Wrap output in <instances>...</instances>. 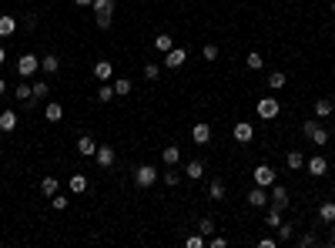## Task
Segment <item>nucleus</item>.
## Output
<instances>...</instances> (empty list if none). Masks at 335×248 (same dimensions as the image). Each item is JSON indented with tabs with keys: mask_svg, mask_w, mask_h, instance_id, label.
<instances>
[{
	"mask_svg": "<svg viewBox=\"0 0 335 248\" xmlns=\"http://www.w3.org/2000/svg\"><path fill=\"white\" fill-rule=\"evenodd\" d=\"M47 94H50V84L47 80H37V84H34V101H44Z\"/></svg>",
	"mask_w": 335,
	"mask_h": 248,
	"instance_id": "obj_32",
	"label": "nucleus"
},
{
	"mask_svg": "<svg viewBox=\"0 0 335 248\" xmlns=\"http://www.w3.org/2000/svg\"><path fill=\"white\" fill-rule=\"evenodd\" d=\"M44 118H47V121H50V124H57V121L64 118V107L57 104V101H50V104H47V107H44Z\"/></svg>",
	"mask_w": 335,
	"mask_h": 248,
	"instance_id": "obj_21",
	"label": "nucleus"
},
{
	"mask_svg": "<svg viewBox=\"0 0 335 248\" xmlns=\"http://www.w3.org/2000/svg\"><path fill=\"white\" fill-rule=\"evenodd\" d=\"M305 168H309L312 178H322V175H328V158H325V154H315V158L305 161Z\"/></svg>",
	"mask_w": 335,
	"mask_h": 248,
	"instance_id": "obj_5",
	"label": "nucleus"
},
{
	"mask_svg": "<svg viewBox=\"0 0 335 248\" xmlns=\"http://www.w3.org/2000/svg\"><path fill=\"white\" fill-rule=\"evenodd\" d=\"M315 128H319V118H309V121L302 124V134H305V137H312V131H315Z\"/></svg>",
	"mask_w": 335,
	"mask_h": 248,
	"instance_id": "obj_43",
	"label": "nucleus"
},
{
	"mask_svg": "<svg viewBox=\"0 0 335 248\" xmlns=\"http://www.w3.org/2000/svg\"><path fill=\"white\" fill-rule=\"evenodd\" d=\"M154 181H158V168H151V164L134 168V184H137V188H151Z\"/></svg>",
	"mask_w": 335,
	"mask_h": 248,
	"instance_id": "obj_1",
	"label": "nucleus"
},
{
	"mask_svg": "<svg viewBox=\"0 0 335 248\" xmlns=\"http://www.w3.org/2000/svg\"><path fill=\"white\" fill-rule=\"evenodd\" d=\"M268 201H271V208H278V211H285L288 208V191H285V184H271V195H268Z\"/></svg>",
	"mask_w": 335,
	"mask_h": 248,
	"instance_id": "obj_4",
	"label": "nucleus"
},
{
	"mask_svg": "<svg viewBox=\"0 0 335 248\" xmlns=\"http://www.w3.org/2000/svg\"><path fill=\"white\" fill-rule=\"evenodd\" d=\"M50 205H54L57 211H64V208H67V198H61V191H57L54 198H50Z\"/></svg>",
	"mask_w": 335,
	"mask_h": 248,
	"instance_id": "obj_46",
	"label": "nucleus"
},
{
	"mask_svg": "<svg viewBox=\"0 0 335 248\" xmlns=\"http://www.w3.org/2000/svg\"><path fill=\"white\" fill-rule=\"evenodd\" d=\"M40 71L50 74V77L61 74V57H57V54H44V57H40Z\"/></svg>",
	"mask_w": 335,
	"mask_h": 248,
	"instance_id": "obj_9",
	"label": "nucleus"
},
{
	"mask_svg": "<svg viewBox=\"0 0 335 248\" xmlns=\"http://www.w3.org/2000/svg\"><path fill=\"white\" fill-rule=\"evenodd\" d=\"M40 191L47 195V198H54V195L61 191V184H57V178H44V181H40Z\"/></svg>",
	"mask_w": 335,
	"mask_h": 248,
	"instance_id": "obj_27",
	"label": "nucleus"
},
{
	"mask_svg": "<svg viewBox=\"0 0 335 248\" xmlns=\"http://www.w3.org/2000/svg\"><path fill=\"white\" fill-rule=\"evenodd\" d=\"M94 77L97 80H111L114 77V64H111V61H97V64H94Z\"/></svg>",
	"mask_w": 335,
	"mask_h": 248,
	"instance_id": "obj_15",
	"label": "nucleus"
},
{
	"mask_svg": "<svg viewBox=\"0 0 335 248\" xmlns=\"http://www.w3.org/2000/svg\"><path fill=\"white\" fill-rule=\"evenodd\" d=\"M17 24H20V20H17V17L4 14V17H0V37H10V34L17 31Z\"/></svg>",
	"mask_w": 335,
	"mask_h": 248,
	"instance_id": "obj_19",
	"label": "nucleus"
},
{
	"mask_svg": "<svg viewBox=\"0 0 335 248\" xmlns=\"http://www.w3.org/2000/svg\"><path fill=\"white\" fill-rule=\"evenodd\" d=\"M245 64H248V71H262V67H265V61H262V54H258V50H252Z\"/></svg>",
	"mask_w": 335,
	"mask_h": 248,
	"instance_id": "obj_31",
	"label": "nucleus"
},
{
	"mask_svg": "<svg viewBox=\"0 0 335 248\" xmlns=\"http://www.w3.org/2000/svg\"><path fill=\"white\" fill-rule=\"evenodd\" d=\"M282 114V104L275 101V97H262L258 101V118H265V121H275Z\"/></svg>",
	"mask_w": 335,
	"mask_h": 248,
	"instance_id": "obj_2",
	"label": "nucleus"
},
{
	"mask_svg": "<svg viewBox=\"0 0 335 248\" xmlns=\"http://www.w3.org/2000/svg\"><path fill=\"white\" fill-rule=\"evenodd\" d=\"M161 161H164L168 168H175L178 161H181V151H178V144H168L164 151H161Z\"/></svg>",
	"mask_w": 335,
	"mask_h": 248,
	"instance_id": "obj_16",
	"label": "nucleus"
},
{
	"mask_svg": "<svg viewBox=\"0 0 335 248\" xmlns=\"http://www.w3.org/2000/svg\"><path fill=\"white\" fill-rule=\"evenodd\" d=\"M94 20H97V27H101V31H107V27H111V20H114V14H94Z\"/></svg>",
	"mask_w": 335,
	"mask_h": 248,
	"instance_id": "obj_40",
	"label": "nucleus"
},
{
	"mask_svg": "<svg viewBox=\"0 0 335 248\" xmlns=\"http://www.w3.org/2000/svg\"><path fill=\"white\" fill-rule=\"evenodd\" d=\"M198 232L205 235V238H211V235H215V222H211V218H201V222H198Z\"/></svg>",
	"mask_w": 335,
	"mask_h": 248,
	"instance_id": "obj_35",
	"label": "nucleus"
},
{
	"mask_svg": "<svg viewBox=\"0 0 335 248\" xmlns=\"http://www.w3.org/2000/svg\"><path fill=\"white\" fill-rule=\"evenodd\" d=\"M332 111H335V101H332V97H319V101H315V118H328Z\"/></svg>",
	"mask_w": 335,
	"mask_h": 248,
	"instance_id": "obj_18",
	"label": "nucleus"
},
{
	"mask_svg": "<svg viewBox=\"0 0 335 248\" xmlns=\"http://www.w3.org/2000/svg\"><path fill=\"white\" fill-rule=\"evenodd\" d=\"M208 198H211V201H221V198H225V184H221V178H215V181L208 184Z\"/></svg>",
	"mask_w": 335,
	"mask_h": 248,
	"instance_id": "obj_25",
	"label": "nucleus"
},
{
	"mask_svg": "<svg viewBox=\"0 0 335 248\" xmlns=\"http://www.w3.org/2000/svg\"><path fill=\"white\" fill-rule=\"evenodd\" d=\"M285 164H288L292 171H302V168H305V158H302V151H288Z\"/></svg>",
	"mask_w": 335,
	"mask_h": 248,
	"instance_id": "obj_26",
	"label": "nucleus"
},
{
	"mask_svg": "<svg viewBox=\"0 0 335 248\" xmlns=\"http://www.w3.org/2000/svg\"><path fill=\"white\" fill-rule=\"evenodd\" d=\"M328 241H332V245H335V225H332V228H328Z\"/></svg>",
	"mask_w": 335,
	"mask_h": 248,
	"instance_id": "obj_49",
	"label": "nucleus"
},
{
	"mask_svg": "<svg viewBox=\"0 0 335 248\" xmlns=\"http://www.w3.org/2000/svg\"><path fill=\"white\" fill-rule=\"evenodd\" d=\"M312 141L319 144V148H322V144H328V131H325V128H322V124H319V128L312 131Z\"/></svg>",
	"mask_w": 335,
	"mask_h": 248,
	"instance_id": "obj_38",
	"label": "nucleus"
},
{
	"mask_svg": "<svg viewBox=\"0 0 335 248\" xmlns=\"http://www.w3.org/2000/svg\"><path fill=\"white\" fill-rule=\"evenodd\" d=\"M37 71H40V57L24 54L20 61H17V74H20V77H31V74H37Z\"/></svg>",
	"mask_w": 335,
	"mask_h": 248,
	"instance_id": "obj_3",
	"label": "nucleus"
},
{
	"mask_svg": "<svg viewBox=\"0 0 335 248\" xmlns=\"http://www.w3.org/2000/svg\"><path fill=\"white\" fill-rule=\"evenodd\" d=\"M4 94H7V84H4V80H0V97H4Z\"/></svg>",
	"mask_w": 335,
	"mask_h": 248,
	"instance_id": "obj_50",
	"label": "nucleus"
},
{
	"mask_svg": "<svg viewBox=\"0 0 335 248\" xmlns=\"http://www.w3.org/2000/svg\"><path fill=\"white\" fill-rule=\"evenodd\" d=\"M278 238L282 241H292V238H295V225H285V222H282L278 225Z\"/></svg>",
	"mask_w": 335,
	"mask_h": 248,
	"instance_id": "obj_36",
	"label": "nucleus"
},
{
	"mask_svg": "<svg viewBox=\"0 0 335 248\" xmlns=\"http://www.w3.org/2000/svg\"><path fill=\"white\" fill-rule=\"evenodd\" d=\"M248 205H252V208H265V205H268V195H265L262 184H255V188L248 191Z\"/></svg>",
	"mask_w": 335,
	"mask_h": 248,
	"instance_id": "obj_13",
	"label": "nucleus"
},
{
	"mask_svg": "<svg viewBox=\"0 0 335 248\" xmlns=\"http://www.w3.org/2000/svg\"><path fill=\"white\" fill-rule=\"evenodd\" d=\"M94 158H97L101 168H111V164H114V148H111V144H97V154H94Z\"/></svg>",
	"mask_w": 335,
	"mask_h": 248,
	"instance_id": "obj_12",
	"label": "nucleus"
},
{
	"mask_svg": "<svg viewBox=\"0 0 335 248\" xmlns=\"http://www.w3.org/2000/svg\"><path fill=\"white\" fill-rule=\"evenodd\" d=\"M114 94H118V97H128L131 94V80L128 77H118V80H114Z\"/></svg>",
	"mask_w": 335,
	"mask_h": 248,
	"instance_id": "obj_30",
	"label": "nucleus"
},
{
	"mask_svg": "<svg viewBox=\"0 0 335 248\" xmlns=\"http://www.w3.org/2000/svg\"><path fill=\"white\" fill-rule=\"evenodd\" d=\"M17 111H0V131H4V134H10V131L17 128Z\"/></svg>",
	"mask_w": 335,
	"mask_h": 248,
	"instance_id": "obj_14",
	"label": "nucleus"
},
{
	"mask_svg": "<svg viewBox=\"0 0 335 248\" xmlns=\"http://www.w3.org/2000/svg\"><path fill=\"white\" fill-rule=\"evenodd\" d=\"M184 61H188V50H184V47H171V50L164 54V64H168V71H178V67H181Z\"/></svg>",
	"mask_w": 335,
	"mask_h": 248,
	"instance_id": "obj_6",
	"label": "nucleus"
},
{
	"mask_svg": "<svg viewBox=\"0 0 335 248\" xmlns=\"http://www.w3.org/2000/svg\"><path fill=\"white\" fill-rule=\"evenodd\" d=\"M312 245H319L315 232H305V235H298V248H312Z\"/></svg>",
	"mask_w": 335,
	"mask_h": 248,
	"instance_id": "obj_37",
	"label": "nucleus"
},
{
	"mask_svg": "<svg viewBox=\"0 0 335 248\" xmlns=\"http://www.w3.org/2000/svg\"><path fill=\"white\" fill-rule=\"evenodd\" d=\"M184 245H188V248H205L208 241H205V235H191V238L184 241Z\"/></svg>",
	"mask_w": 335,
	"mask_h": 248,
	"instance_id": "obj_44",
	"label": "nucleus"
},
{
	"mask_svg": "<svg viewBox=\"0 0 335 248\" xmlns=\"http://www.w3.org/2000/svg\"><path fill=\"white\" fill-rule=\"evenodd\" d=\"M14 97H17V101H31V97H34V84H27V77H24V84H17V88H14Z\"/></svg>",
	"mask_w": 335,
	"mask_h": 248,
	"instance_id": "obj_24",
	"label": "nucleus"
},
{
	"mask_svg": "<svg viewBox=\"0 0 335 248\" xmlns=\"http://www.w3.org/2000/svg\"><path fill=\"white\" fill-rule=\"evenodd\" d=\"M265 225H268V228H278V225H282V211H278V208H268V215H265Z\"/></svg>",
	"mask_w": 335,
	"mask_h": 248,
	"instance_id": "obj_34",
	"label": "nucleus"
},
{
	"mask_svg": "<svg viewBox=\"0 0 335 248\" xmlns=\"http://www.w3.org/2000/svg\"><path fill=\"white\" fill-rule=\"evenodd\" d=\"M20 24H24V27H37V14H34V10L24 14V17H20Z\"/></svg>",
	"mask_w": 335,
	"mask_h": 248,
	"instance_id": "obj_47",
	"label": "nucleus"
},
{
	"mask_svg": "<svg viewBox=\"0 0 335 248\" xmlns=\"http://www.w3.org/2000/svg\"><path fill=\"white\" fill-rule=\"evenodd\" d=\"M184 178L201 181V178H205V164H201V161H188V164H184Z\"/></svg>",
	"mask_w": 335,
	"mask_h": 248,
	"instance_id": "obj_17",
	"label": "nucleus"
},
{
	"mask_svg": "<svg viewBox=\"0 0 335 248\" xmlns=\"http://www.w3.org/2000/svg\"><path fill=\"white\" fill-rule=\"evenodd\" d=\"M191 137H194V144H208L211 141V124H208V121H198L191 128Z\"/></svg>",
	"mask_w": 335,
	"mask_h": 248,
	"instance_id": "obj_8",
	"label": "nucleus"
},
{
	"mask_svg": "<svg viewBox=\"0 0 335 248\" xmlns=\"http://www.w3.org/2000/svg\"><path fill=\"white\" fill-rule=\"evenodd\" d=\"M114 84H101V88H97V101H101V104H107V101H114Z\"/></svg>",
	"mask_w": 335,
	"mask_h": 248,
	"instance_id": "obj_29",
	"label": "nucleus"
},
{
	"mask_svg": "<svg viewBox=\"0 0 335 248\" xmlns=\"http://www.w3.org/2000/svg\"><path fill=\"white\" fill-rule=\"evenodd\" d=\"M178 181H181V175H178L175 168H168L164 171V184H168V188H178Z\"/></svg>",
	"mask_w": 335,
	"mask_h": 248,
	"instance_id": "obj_39",
	"label": "nucleus"
},
{
	"mask_svg": "<svg viewBox=\"0 0 335 248\" xmlns=\"http://www.w3.org/2000/svg\"><path fill=\"white\" fill-rule=\"evenodd\" d=\"M319 218L328 225H335V201H322L319 205Z\"/></svg>",
	"mask_w": 335,
	"mask_h": 248,
	"instance_id": "obj_22",
	"label": "nucleus"
},
{
	"mask_svg": "<svg viewBox=\"0 0 335 248\" xmlns=\"http://www.w3.org/2000/svg\"><path fill=\"white\" fill-rule=\"evenodd\" d=\"M252 137H255V128H252L248 121H238V124H235V141H238V144H248Z\"/></svg>",
	"mask_w": 335,
	"mask_h": 248,
	"instance_id": "obj_10",
	"label": "nucleus"
},
{
	"mask_svg": "<svg viewBox=\"0 0 335 248\" xmlns=\"http://www.w3.org/2000/svg\"><path fill=\"white\" fill-rule=\"evenodd\" d=\"M225 245H228L225 235H211V238H208V248H225Z\"/></svg>",
	"mask_w": 335,
	"mask_h": 248,
	"instance_id": "obj_45",
	"label": "nucleus"
},
{
	"mask_svg": "<svg viewBox=\"0 0 335 248\" xmlns=\"http://www.w3.org/2000/svg\"><path fill=\"white\" fill-rule=\"evenodd\" d=\"M74 4H77V7H91V4H94V0H74Z\"/></svg>",
	"mask_w": 335,
	"mask_h": 248,
	"instance_id": "obj_48",
	"label": "nucleus"
},
{
	"mask_svg": "<svg viewBox=\"0 0 335 248\" xmlns=\"http://www.w3.org/2000/svg\"><path fill=\"white\" fill-rule=\"evenodd\" d=\"M171 47H175V37H171V34H158V37H154V50L168 54Z\"/></svg>",
	"mask_w": 335,
	"mask_h": 248,
	"instance_id": "obj_23",
	"label": "nucleus"
},
{
	"mask_svg": "<svg viewBox=\"0 0 335 248\" xmlns=\"http://www.w3.org/2000/svg\"><path fill=\"white\" fill-rule=\"evenodd\" d=\"M285 80H288L285 71H271V74H268V88H271V91H278V88H285Z\"/></svg>",
	"mask_w": 335,
	"mask_h": 248,
	"instance_id": "obj_28",
	"label": "nucleus"
},
{
	"mask_svg": "<svg viewBox=\"0 0 335 248\" xmlns=\"http://www.w3.org/2000/svg\"><path fill=\"white\" fill-rule=\"evenodd\" d=\"M201 57H205V61H218V47L215 44H205V47H201Z\"/></svg>",
	"mask_w": 335,
	"mask_h": 248,
	"instance_id": "obj_41",
	"label": "nucleus"
},
{
	"mask_svg": "<svg viewBox=\"0 0 335 248\" xmlns=\"http://www.w3.org/2000/svg\"><path fill=\"white\" fill-rule=\"evenodd\" d=\"M94 14H114V0H94Z\"/></svg>",
	"mask_w": 335,
	"mask_h": 248,
	"instance_id": "obj_33",
	"label": "nucleus"
},
{
	"mask_svg": "<svg viewBox=\"0 0 335 248\" xmlns=\"http://www.w3.org/2000/svg\"><path fill=\"white\" fill-rule=\"evenodd\" d=\"M332 14H335V0H332Z\"/></svg>",
	"mask_w": 335,
	"mask_h": 248,
	"instance_id": "obj_52",
	"label": "nucleus"
},
{
	"mask_svg": "<svg viewBox=\"0 0 335 248\" xmlns=\"http://www.w3.org/2000/svg\"><path fill=\"white\" fill-rule=\"evenodd\" d=\"M255 184L271 188V184H275V168H271V164H258L255 168Z\"/></svg>",
	"mask_w": 335,
	"mask_h": 248,
	"instance_id": "obj_7",
	"label": "nucleus"
},
{
	"mask_svg": "<svg viewBox=\"0 0 335 248\" xmlns=\"http://www.w3.org/2000/svg\"><path fill=\"white\" fill-rule=\"evenodd\" d=\"M77 151L84 154V158H94V154H97V141L91 134H80L77 137Z\"/></svg>",
	"mask_w": 335,
	"mask_h": 248,
	"instance_id": "obj_11",
	"label": "nucleus"
},
{
	"mask_svg": "<svg viewBox=\"0 0 335 248\" xmlns=\"http://www.w3.org/2000/svg\"><path fill=\"white\" fill-rule=\"evenodd\" d=\"M67 188H71L74 195H84V191H88V175H71Z\"/></svg>",
	"mask_w": 335,
	"mask_h": 248,
	"instance_id": "obj_20",
	"label": "nucleus"
},
{
	"mask_svg": "<svg viewBox=\"0 0 335 248\" xmlns=\"http://www.w3.org/2000/svg\"><path fill=\"white\" fill-rule=\"evenodd\" d=\"M4 61H7V50H4V47H0V64H4Z\"/></svg>",
	"mask_w": 335,
	"mask_h": 248,
	"instance_id": "obj_51",
	"label": "nucleus"
},
{
	"mask_svg": "<svg viewBox=\"0 0 335 248\" xmlns=\"http://www.w3.org/2000/svg\"><path fill=\"white\" fill-rule=\"evenodd\" d=\"M144 77H148V80H158L161 77V67L158 64H144Z\"/></svg>",
	"mask_w": 335,
	"mask_h": 248,
	"instance_id": "obj_42",
	"label": "nucleus"
}]
</instances>
